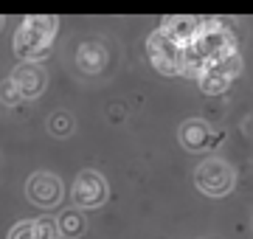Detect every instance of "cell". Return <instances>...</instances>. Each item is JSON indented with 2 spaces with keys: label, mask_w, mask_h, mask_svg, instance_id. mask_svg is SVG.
<instances>
[{
  "label": "cell",
  "mask_w": 253,
  "mask_h": 239,
  "mask_svg": "<svg viewBox=\"0 0 253 239\" xmlns=\"http://www.w3.org/2000/svg\"><path fill=\"white\" fill-rule=\"evenodd\" d=\"M197 82H200V90L208 93V96H219V93H225L228 87H231V79H228L225 74H219L211 62H208L206 71L197 76Z\"/></svg>",
  "instance_id": "13"
},
{
  "label": "cell",
  "mask_w": 253,
  "mask_h": 239,
  "mask_svg": "<svg viewBox=\"0 0 253 239\" xmlns=\"http://www.w3.org/2000/svg\"><path fill=\"white\" fill-rule=\"evenodd\" d=\"M146 51H149V59L161 74H177V45L163 31H155L146 40Z\"/></svg>",
  "instance_id": "5"
},
{
  "label": "cell",
  "mask_w": 253,
  "mask_h": 239,
  "mask_svg": "<svg viewBox=\"0 0 253 239\" xmlns=\"http://www.w3.org/2000/svg\"><path fill=\"white\" fill-rule=\"evenodd\" d=\"M9 79L17 84V90H20L23 99H34V96H40V93L45 90V82H48L45 71L40 68V62H23Z\"/></svg>",
  "instance_id": "7"
},
{
  "label": "cell",
  "mask_w": 253,
  "mask_h": 239,
  "mask_svg": "<svg viewBox=\"0 0 253 239\" xmlns=\"http://www.w3.org/2000/svg\"><path fill=\"white\" fill-rule=\"evenodd\" d=\"M9 239H59V228L51 220H28L14 225Z\"/></svg>",
  "instance_id": "9"
},
{
  "label": "cell",
  "mask_w": 253,
  "mask_h": 239,
  "mask_svg": "<svg viewBox=\"0 0 253 239\" xmlns=\"http://www.w3.org/2000/svg\"><path fill=\"white\" fill-rule=\"evenodd\" d=\"M197 189L203 194H211V197H222L234 189V180H236V172L234 166L225 163V160H219V158H208L203 163L197 166Z\"/></svg>",
  "instance_id": "2"
},
{
  "label": "cell",
  "mask_w": 253,
  "mask_h": 239,
  "mask_svg": "<svg viewBox=\"0 0 253 239\" xmlns=\"http://www.w3.org/2000/svg\"><path fill=\"white\" fill-rule=\"evenodd\" d=\"M76 65H79L84 74H101L104 65H107V51L99 42H84L76 54Z\"/></svg>",
  "instance_id": "10"
},
{
  "label": "cell",
  "mask_w": 253,
  "mask_h": 239,
  "mask_svg": "<svg viewBox=\"0 0 253 239\" xmlns=\"http://www.w3.org/2000/svg\"><path fill=\"white\" fill-rule=\"evenodd\" d=\"M214 68H217L219 74H225L231 82H234L236 76L242 74V56L239 54H231V56H222V59H217V62H211Z\"/></svg>",
  "instance_id": "14"
},
{
  "label": "cell",
  "mask_w": 253,
  "mask_h": 239,
  "mask_svg": "<svg viewBox=\"0 0 253 239\" xmlns=\"http://www.w3.org/2000/svg\"><path fill=\"white\" fill-rule=\"evenodd\" d=\"M158 31H163V34L172 40L174 45L183 48V45H191V42L197 40V34H200V20H197V17H186V14L166 17V20H163V26L158 28Z\"/></svg>",
  "instance_id": "8"
},
{
  "label": "cell",
  "mask_w": 253,
  "mask_h": 239,
  "mask_svg": "<svg viewBox=\"0 0 253 239\" xmlns=\"http://www.w3.org/2000/svg\"><path fill=\"white\" fill-rule=\"evenodd\" d=\"M28 197L37 202V205H42V208H54L59 197H62V183H59V177L56 175H48V172H37L26 186Z\"/></svg>",
  "instance_id": "6"
},
{
  "label": "cell",
  "mask_w": 253,
  "mask_h": 239,
  "mask_svg": "<svg viewBox=\"0 0 253 239\" xmlns=\"http://www.w3.org/2000/svg\"><path fill=\"white\" fill-rule=\"evenodd\" d=\"M191 45L197 48V54L203 56L206 62H217V59H222V56L239 54V51H236V37L228 31V28H219V31H214V34L200 31L197 40H194Z\"/></svg>",
  "instance_id": "3"
},
{
  "label": "cell",
  "mask_w": 253,
  "mask_h": 239,
  "mask_svg": "<svg viewBox=\"0 0 253 239\" xmlns=\"http://www.w3.org/2000/svg\"><path fill=\"white\" fill-rule=\"evenodd\" d=\"M0 23H3V17H0Z\"/></svg>",
  "instance_id": "17"
},
{
  "label": "cell",
  "mask_w": 253,
  "mask_h": 239,
  "mask_svg": "<svg viewBox=\"0 0 253 239\" xmlns=\"http://www.w3.org/2000/svg\"><path fill=\"white\" fill-rule=\"evenodd\" d=\"M180 141H183V147H189V149H203L211 141V129L203 121H186L180 127Z\"/></svg>",
  "instance_id": "12"
},
{
  "label": "cell",
  "mask_w": 253,
  "mask_h": 239,
  "mask_svg": "<svg viewBox=\"0 0 253 239\" xmlns=\"http://www.w3.org/2000/svg\"><path fill=\"white\" fill-rule=\"evenodd\" d=\"M73 200L79 202L82 208H99L101 202L107 200V183H104V177L99 172H93V169H84L76 177Z\"/></svg>",
  "instance_id": "4"
},
{
  "label": "cell",
  "mask_w": 253,
  "mask_h": 239,
  "mask_svg": "<svg viewBox=\"0 0 253 239\" xmlns=\"http://www.w3.org/2000/svg\"><path fill=\"white\" fill-rule=\"evenodd\" d=\"M0 101H6V104H17V101H23L17 84L11 82V79H3V82H0Z\"/></svg>",
  "instance_id": "16"
},
{
  "label": "cell",
  "mask_w": 253,
  "mask_h": 239,
  "mask_svg": "<svg viewBox=\"0 0 253 239\" xmlns=\"http://www.w3.org/2000/svg\"><path fill=\"white\" fill-rule=\"evenodd\" d=\"M56 17H26L20 23L17 34H14V51L23 62H42L51 54V42H54Z\"/></svg>",
  "instance_id": "1"
},
{
  "label": "cell",
  "mask_w": 253,
  "mask_h": 239,
  "mask_svg": "<svg viewBox=\"0 0 253 239\" xmlns=\"http://www.w3.org/2000/svg\"><path fill=\"white\" fill-rule=\"evenodd\" d=\"M59 231H62L65 237H79L82 231H84V220H82L79 214L68 211L62 217V222H59Z\"/></svg>",
  "instance_id": "15"
},
{
  "label": "cell",
  "mask_w": 253,
  "mask_h": 239,
  "mask_svg": "<svg viewBox=\"0 0 253 239\" xmlns=\"http://www.w3.org/2000/svg\"><path fill=\"white\" fill-rule=\"evenodd\" d=\"M206 59L197 54V48L194 45H183V48H177V74H183V76H194L197 79L203 71H206Z\"/></svg>",
  "instance_id": "11"
}]
</instances>
